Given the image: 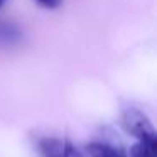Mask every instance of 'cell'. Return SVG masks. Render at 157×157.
Wrapping results in <instances>:
<instances>
[{
  "label": "cell",
  "instance_id": "277c9868",
  "mask_svg": "<svg viewBox=\"0 0 157 157\" xmlns=\"http://www.w3.org/2000/svg\"><path fill=\"white\" fill-rule=\"evenodd\" d=\"M127 157H157V139L137 140L130 145Z\"/></svg>",
  "mask_w": 157,
  "mask_h": 157
},
{
  "label": "cell",
  "instance_id": "8992f818",
  "mask_svg": "<svg viewBox=\"0 0 157 157\" xmlns=\"http://www.w3.org/2000/svg\"><path fill=\"white\" fill-rule=\"evenodd\" d=\"M4 2H5V0H0V9H2V5H4Z\"/></svg>",
  "mask_w": 157,
  "mask_h": 157
},
{
  "label": "cell",
  "instance_id": "7a4b0ae2",
  "mask_svg": "<svg viewBox=\"0 0 157 157\" xmlns=\"http://www.w3.org/2000/svg\"><path fill=\"white\" fill-rule=\"evenodd\" d=\"M37 150L41 157H86L75 144L58 137L41 139L37 142Z\"/></svg>",
  "mask_w": 157,
  "mask_h": 157
},
{
  "label": "cell",
  "instance_id": "6da1fadb",
  "mask_svg": "<svg viewBox=\"0 0 157 157\" xmlns=\"http://www.w3.org/2000/svg\"><path fill=\"white\" fill-rule=\"evenodd\" d=\"M122 127L128 135L135 137L137 140L157 139L154 123L137 106H127L122 112Z\"/></svg>",
  "mask_w": 157,
  "mask_h": 157
},
{
  "label": "cell",
  "instance_id": "5b68a950",
  "mask_svg": "<svg viewBox=\"0 0 157 157\" xmlns=\"http://www.w3.org/2000/svg\"><path fill=\"white\" fill-rule=\"evenodd\" d=\"M36 2L44 9H58L63 0H36Z\"/></svg>",
  "mask_w": 157,
  "mask_h": 157
},
{
  "label": "cell",
  "instance_id": "3957f363",
  "mask_svg": "<svg viewBox=\"0 0 157 157\" xmlns=\"http://www.w3.org/2000/svg\"><path fill=\"white\" fill-rule=\"evenodd\" d=\"M86 155L88 157H127V152L113 142H90L86 145Z\"/></svg>",
  "mask_w": 157,
  "mask_h": 157
}]
</instances>
